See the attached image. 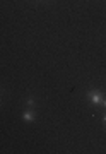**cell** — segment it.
I'll list each match as a JSON object with an SVG mask.
<instances>
[{
  "mask_svg": "<svg viewBox=\"0 0 106 154\" xmlns=\"http://www.w3.org/2000/svg\"><path fill=\"white\" fill-rule=\"evenodd\" d=\"M87 98H89L91 103L98 105V103H101V101H103V94H101L99 91H89V93H87Z\"/></svg>",
  "mask_w": 106,
  "mask_h": 154,
  "instance_id": "obj_1",
  "label": "cell"
},
{
  "mask_svg": "<svg viewBox=\"0 0 106 154\" xmlns=\"http://www.w3.org/2000/svg\"><path fill=\"white\" fill-rule=\"evenodd\" d=\"M23 118L26 122H33L34 120V113H33V111H26V113L23 115Z\"/></svg>",
  "mask_w": 106,
  "mask_h": 154,
  "instance_id": "obj_2",
  "label": "cell"
},
{
  "mask_svg": "<svg viewBox=\"0 0 106 154\" xmlns=\"http://www.w3.org/2000/svg\"><path fill=\"white\" fill-rule=\"evenodd\" d=\"M101 103H103V106L106 108V99H104V98H103V101H101Z\"/></svg>",
  "mask_w": 106,
  "mask_h": 154,
  "instance_id": "obj_3",
  "label": "cell"
},
{
  "mask_svg": "<svg viewBox=\"0 0 106 154\" xmlns=\"http://www.w3.org/2000/svg\"><path fill=\"white\" fill-rule=\"evenodd\" d=\"M103 120H104V122H106V115H104V118H103Z\"/></svg>",
  "mask_w": 106,
  "mask_h": 154,
  "instance_id": "obj_4",
  "label": "cell"
}]
</instances>
